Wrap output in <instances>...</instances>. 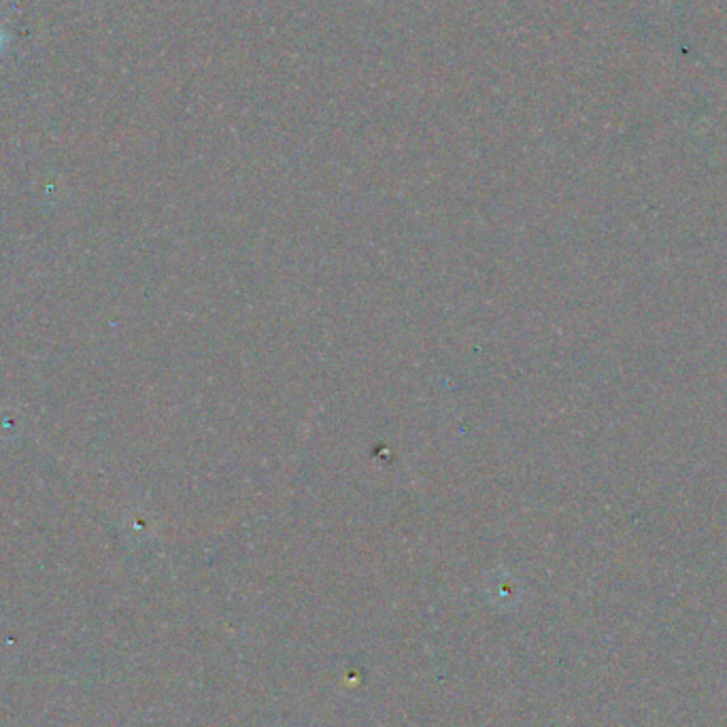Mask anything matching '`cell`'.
<instances>
[{
  "instance_id": "obj_1",
  "label": "cell",
  "mask_w": 727,
  "mask_h": 727,
  "mask_svg": "<svg viewBox=\"0 0 727 727\" xmlns=\"http://www.w3.org/2000/svg\"><path fill=\"white\" fill-rule=\"evenodd\" d=\"M7 45H9V32L5 30V26H3V24H0V56L5 54Z\"/></svg>"
}]
</instances>
